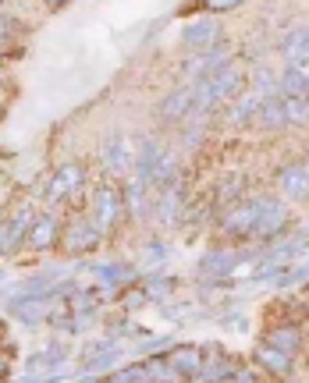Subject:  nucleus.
Wrapping results in <instances>:
<instances>
[{
	"label": "nucleus",
	"instance_id": "1",
	"mask_svg": "<svg viewBox=\"0 0 309 383\" xmlns=\"http://www.w3.org/2000/svg\"><path fill=\"white\" fill-rule=\"evenodd\" d=\"M281 57L288 61V68H305V61H309V29H291L281 40Z\"/></svg>",
	"mask_w": 309,
	"mask_h": 383
},
{
	"label": "nucleus",
	"instance_id": "2",
	"mask_svg": "<svg viewBox=\"0 0 309 383\" xmlns=\"http://www.w3.org/2000/svg\"><path fill=\"white\" fill-rule=\"evenodd\" d=\"M281 192L288 199H305L309 195V171H305V164L281 171Z\"/></svg>",
	"mask_w": 309,
	"mask_h": 383
},
{
	"label": "nucleus",
	"instance_id": "3",
	"mask_svg": "<svg viewBox=\"0 0 309 383\" xmlns=\"http://www.w3.org/2000/svg\"><path fill=\"white\" fill-rule=\"evenodd\" d=\"M217 36H220V25L217 22H199V25H189L185 29V43L189 47H199V50H206V43L217 40Z\"/></svg>",
	"mask_w": 309,
	"mask_h": 383
},
{
	"label": "nucleus",
	"instance_id": "4",
	"mask_svg": "<svg viewBox=\"0 0 309 383\" xmlns=\"http://www.w3.org/2000/svg\"><path fill=\"white\" fill-rule=\"evenodd\" d=\"M259 358H263V365H266L270 372H288V369H291V355H284L281 348L263 344V348H259Z\"/></svg>",
	"mask_w": 309,
	"mask_h": 383
},
{
	"label": "nucleus",
	"instance_id": "5",
	"mask_svg": "<svg viewBox=\"0 0 309 383\" xmlns=\"http://www.w3.org/2000/svg\"><path fill=\"white\" fill-rule=\"evenodd\" d=\"M192 89H181V93H174L167 103H164V118H171V121H178V118H185L189 114V103H192Z\"/></svg>",
	"mask_w": 309,
	"mask_h": 383
},
{
	"label": "nucleus",
	"instance_id": "6",
	"mask_svg": "<svg viewBox=\"0 0 309 383\" xmlns=\"http://www.w3.org/2000/svg\"><path fill=\"white\" fill-rule=\"evenodd\" d=\"M259 121L263 125H270V128H281L288 118H284V100H263V107H259Z\"/></svg>",
	"mask_w": 309,
	"mask_h": 383
},
{
	"label": "nucleus",
	"instance_id": "7",
	"mask_svg": "<svg viewBox=\"0 0 309 383\" xmlns=\"http://www.w3.org/2000/svg\"><path fill=\"white\" fill-rule=\"evenodd\" d=\"M206 8H213V11H227V8H238L242 0H203Z\"/></svg>",
	"mask_w": 309,
	"mask_h": 383
},
{
	"label": "nucleus",
	"instance_id": "8",
	"mask_svg": "<svg viewBox=\"0 0 309 383\" xmlns=\"http://www.w3.org/2000/svg\"><path fill=\"white\" fill-rule=\"evenodd\" d=\"M305 171H309V164H305Z\"/></svg>",
	"mask_w": 309,
	"mask_h": 383
}]
</instances>
